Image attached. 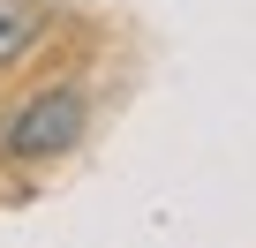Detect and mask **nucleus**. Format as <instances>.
Returning a JSON list of instances; mask_svg holds the SVG:
<instances>
[{
  "mask_svg": "<svg viewBox=\"0 0 256 248\" xmlns=\"http://www.w3.org/2000/svg\"><path fill=\"white\" fill-rule=\"evenodd\" d=\"M38 30H46V8H38V0H0V68H8Z\"/></svg>",
  "mask_w": 256,
  "mask_h": 248,
  "instance_id": "2",
  "label": "nucleus"
},
{
  "mask_svg": "<svg viewBox=\"0 0 256 248\" xmlns=\"http://www.w3.org/2000/svg\"><path fill=\"white\" fill-rule=\"evenodd\" d=\"M83 120H90L83 90L76 83H53V90L23 98L8 120H0V151H8V158H60V151L83 143Z\"/></svg>",
  "mask_w": 256,
  "mask_h": 248,
  "instance_id": "1",
  "label": "nucleus"
}]
</instances>
